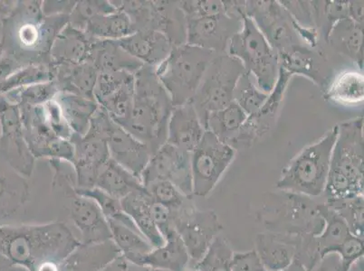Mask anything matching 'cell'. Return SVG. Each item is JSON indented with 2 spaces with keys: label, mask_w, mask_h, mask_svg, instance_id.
<instances>
[{
  "label": "cell",
  "mask_w": 364,
  "mask_h": 271,
  "mask_svg": "<svg viewBox=\"0 0 364 271\" xmlns=\"http://www.w3.org/2000/svg\"><path fill=\"white\" fill-rule=\"evenodd\" d=\"M42 3L18 1L14 11L3 21L2 55L23 66L50 65L53 44L69 16H45Z\"/></svg>",
  "instance_id": "6da1fadb"
},
{
  "label": "cell",
  "mask_w": 364,
  "mask_h": 271,
  "mask_svg": "<svg viewBox=\"0 0 364 271\" xmlns=\"http://www.w3.org/2000/svg\"><path fill=\"white\" fill-rule=\"evenodd\" d=\"M81 245L64 223L0 227V253L26 271L45 264L64 263Z\"/></svg>",
  "instance_id": "7a4b0ae2"
},
{
  "label": "cell",
  "mask_w": 364,
  "mask_h": 271,
  "mask_svg": "<svg viewBox=\"0 0 364 271\" xmlns=\"http://www.w3.org/2000/svg\"><path fill=\"white\" fill-rule=\"evenodd\" d=\"M135 76L134 104L121 127L146 145L154 155L166 143L168 118L174 106L155 68L144 65Z\"/></svg>",
  "instance_id": "3957f363"
},
{
  "label": "cell",
  "mask_w": 364,
  "mask_h": 271,
  "mask_svg": "<svg viewBox=\"0 0 364 271\" xmlns=\"http://www.w3.org/2000/svg\"><path fill=\"white\" fill-rule=\"evenodd\" d=\"M337 126L324 191L333 201L354 199L363 193V116Z\"/></svg>",
  "instance_id": "277c9868"
},
{
  "label": "cell",
  "mask_w": 364,
  "mask_h": 271,
  "mask_svg": "<svg viewBox=\"0 0 364 271\" xmlns=\"http://www.w3.org/2000/svg\"><path fill=\"white\" fill-rule=\"evenodd\" d=\"M337 133L336 125L318 140L304 148L284 168L277 187L304 196H320L326 190Z\"/></svg>",
  "instance_id": "5b68a950"
},
{
  "label": "cell",
  "mask_w": 364,
  "mask_h": 271,
  "mask_svg": "<svg viewBox=\"0 0 364 271\" xmlns=\"http://www.w3.org/2000/svg\"><path fill=\"white\" fill-rule=\"evenodd\" d=\"M217 55L188 44L173 46L168 57L155 68L174 107L193 100L208 65Z\"/></svg>",
  "instance_id": "8992f818"
},
{
  "label": "cell",
  "mask_w": 364,
  "mask_h": 271,
  "mask_svg": "<svg viewBox=\"0 0 364 271\" xmlns=\"http://www.w3.org/2000/svg\"><path fill=\"white\" fill-rule=\"evenodd\" d=\"M227 54L241 62L261 91L272 92L279 78V55L250 16L243 18L242 28L231 39Z\"/></svg>",
  "instance_id": "52a82bcc"
},
{
  "label": "cell",
  "mask_w": 364,
  "mask_h": 271,
  "mask_svg": "<svg viewBox=\"0 0 364 271\" xmlns=\"http://www.w3.org/2000/svg\"><path fill=\"white\" fill-rule=\"evenodd\" d=\"M50 167L54 171L53 187L58 188L68 198L69 216L80 231V243L91 244L111 240L110 227L101 208L91 198L76 193V177L72 165L55 161Z\"/></svg>",
  "instance_id": "ba28073f"
},
{
  "label": "cell",
  "mask_w": 364,
  "mask_h": 271,
  "mask_svg": "<svg viewBox=\"0 0 364 271\" xmlns=\"http://www.w3.org/2000/svg\"><path fill=\"white\" fill-rule=\"evenodd\" d=\"M245 72L240 60L227 52L218 54L208 65L193 102L205 128L208 114L223 110L234 101V92Z\"/></svg>",
  "instance_id": "9c48e42d"
},
{
  "label": "cell",
  "mask_w": 364,
  "mask_h": 271,
  "mask_svg": "<svg viewBox=\"0 0 364 271\" xmlns=\"http://www.w3.org/2000/svg\"><path fill=\"white\" fill-rule=\"evenodd\" d=\"M237 150L206 131L197 147L191 152L193 192L207 196L216 187L220 177L232 163Z\"/></svg>",
  "instance_id": "30bf717a"
},
{
  "label": "cell",
  "mask_w": 364,
  "mask_h": 271,
  "mask_svg": "<svg viewBox=\"0 0 364 271\" xmlns=\"http://www.w3.org/2000/svg\"><path fill=\"white\" fill-rule=\"evenodd\" d=\"M0 160L26 178L34 172L36 158L23 133L21 111L18 105L0 95Z\"/></svg>",
  "instance_id": "8fae6325"
},
{
  "label": "cell",
  "mask_w": 364,
  "mask_h": 271,
  "mask_svg": "<svg viewBox=\"0 0 364 271\" xmlns=\"http://www.w3.org/2000/svg\"><path fill=\"white\" fill-rule=\"evenodd\" d=\"M246 16L253 19L277 54L304 44L294 31L292 18L279 1H246Z\"/></svg>",
  "instance_id": "7c38bea8"
},
{
  "label": "cell",
  "mask_w": 364,
  "mask_h": 271,
  "mask_svg": "<svg viewBox=\"0 0 364 271\" xmlns=\"http://www.w3.org/2000/svg\"><path fill=\"white\" fill-rule=\"evenodd\" d=\"M191 156L190 152L181 150L166 142L152 155L142 172V184L145 187L154 181H168L185 196H190L193 194Z\"/></svg>",
  "instance_id": "4fadbf2b"
},
{
  "label": "cell",
  "mask_w": 364,
  "mask_h": 271,
  "mask_svg": "<svg viewBox=\"0 0 364 271\" xmlns=\"http://www.w3.org/2000/svg\"><path fill=\"white\" fill-rule=\"evenodd\" d=\"M134 86V74L129 72H107L98 74L94 91L95 100L118 125L124 123L131 114Z\"/></svg>",
  "instance_id": "5bb4252c"
},
{
  "label": "cell",
  "mask_w": 364,
  "mask_h": 271,
  "mask_svg": "<svg viewBox=\"0 0 364 271\" xmlns=\"http://www.w3.org/2000/svg\"><path fill=\"white\" fill-rule=\"evenodd\" d=\"M186 44L217 54L227 52L231 39L243 24V18L226 12L207 18L186 19Z\"/></svg>",
  "instance_id": "9a60e30c"
},
{
  "label": "cell",
  "mask_w": 364,
  "mask_h": 271,
  "mask_svg": "<svg viewBox=\"0 0 364 271\" xmlns=\"http://www.w3.org/2000/svg\"><path fill=\"white\" fill-rule=\"evenodd\" d=\"M293 75L279 68V78L272 92L260 110L256 114L247 116L246 121L231 140L230 146L237 150L250 148L257 140L262 138L273 127L282 104L284 94Z\"/></svg>",
  "instance_id": "2e32d148"
},
{
  "label": "cell",
  "mask_w": 364,
  "mask_h": 271,
  "mask_svg": "<svg viewBox=\"0 0 364 271\" xmlns=\"http://www.w3.org/2000/svg\"><path fill=\"white\" fill-rule=\"evenodd\" d=\"M70 141L75 148L72 165L75 172L76 187H95L102 167L110 158L107 141L88 134L84 137L74 134Z\"/></svg>",
  "instance_id": "e0dca14e"
},
{
  "label": "cell",
  "mask_w": 364,
  "mask_h": 271,
  "mask_svg": "<svg viewBox=\"0 0 364 271\" xmlns=\"http://www.w3.org/2000/svg\"><path fill=\"white\" fill-rule=\"evenodd\" d=\"M29 200L28 178L0 160V227L18 226Z\"/></svg>",
  "instance_id": "ac0fdd59"
},
{
  "label": "cell",
  "mask_w": 364,
  "mask_h": 271,
  "mask_svg": "<svg viewBox=\"0 0 364 271\" xmlns=\"http://www.w3.org/2000/svg\"><path fill=\"white\" fill-rule=\"evenodd\" d=\"M110 157L141 180L152 156L146 145L112 121L105 136Z\"/></svg>",
  "instance_id": "d6986e66"
},
{
  "label": "cell",
  "mask_w": 364,
  "mask_h": 271,
  "mask_svg": "<svg viewBox=\"0 0 364 271\" xmlns=\"http://www.w3.org/2000/svg\"><path fill=\"white\" fill-rule=\"evenodd\" d=\"M279 68L290 74H299L310 79L314 84L324 87L328 82L326 59L314 48L304 44L292 46L279 52Z\"/></svg>",
  "instance_id": "ffe728a7"
},
{
  "label": "cell",
  "mask_w": 364,
  "mask_h": 271,
  "mask_svg": "<svg viewBox=\"0 0 364 271\" xmlns=\"http://www.w3.org/2000/svg\"><path fill=\"white\" fill-rule=\"evenodd\" d=\"M193 102L174 107L168 118L167 143L181 150L193 151L205 133Z\"/></svg>",
  "instance_id": "44dd1931"
},
{
  "label": "cell",
  "mask_w": 364,
  "mask_h": 271,
  "mask_svg": "<svg viewBox=\"0 0 364 271\" xmlns=\"http://www.w3.org/2000/svg\"><path fill=\"white\" fill-rule=\"evenodd\" d=\"M117 42L132 57L152 68L158 67L173 48L166 35L155 31H136Z\"/></svg>",
  "instance_id": "7402d4cb"
},
{
  "label": "cell",
  "mask_w": 364,
  "mask_h": 271,
  "mask_svg": "<svg viewBox=\"0 0 364 271\" xmlns=\"http://www.w3.org/2000/svg\"><path fill=\"white\" fill-rule=\"evenodd\" d=\"M18 108L21 111L23 133L29 150L36 160H48L53 144L61 138H58L46 123L42 106H22Z\"/></svg>",
  "instance_id": "603a6c76"
},
{
  "label": "cell",
  "mask_w": 364,
  "mask_h": 271,
  "mask_svg": "<svg viewBox=\"0 0 364 271\" xmlns=\"http://www.w3.org/2000/svg\"><path fill=\"white\" fill-rule=\"evenodd\" d=\"M92 42L94 39L68 23L56 36L53 44L51 65H76L87 62Z\"/></svg>",
  "instance_id": "cb8c5ba5"
},
{
  "label": "cell",
  "mask_w": 364,
  "mask_h": 271,
  "mask_svg": "<svg viewBox=\"0 0 364 271\" xmlns=\"http://www.w3.org/2000/svg\"><path fill=\"white\" fill-rule=\"evenodd\" d=\"M54 68L56 86L59 92L94 98L99 72L90 62L76 65H52Z\"/></svg>",
  "instance_id": "d4e9b609"
},
{
  "label": "cell",
  "mask_w": 364,
  "mask_h": 271,
  "mask_svg": "<svg viewBox=\"0 0 364 271\" xmlns=\"http://www.w3.org/2000/svg\"><path fill=\"white\" fill-rule=\"evenodd\" d=\"M152 201L154 199L145 188L144 190L132 192L127 197L122 198L121 204L122 209L134 221L141 236L155 249V248L164 246L165 239L152 220L151 214Z\"/></svg>",
  "instance_id": "484cf974"
},
{
  "label": "cell",
  "mask_w": 364,
  "mask_h": 271,
  "mask_svg": "<svg viewBox=\"0 0 364 271\" xmlns=\"http://www.w3.org/2000/svg\"><path fill=\"white\" fill-rule=\"evenodd\" d=\"M88 62L97 68L99 74L125 71L136 74L144 66L122 49L117 41L95 40L92 42Z\"/></svg>",
  "instance_id": "4316f807"
},
{
  "label": "cell",
  "mask_w": 364,
  "mask_h": 271,
  "mask_svg": "<svg viewBox=\"0 0 364 271\" xmlns=\"http://www.w3.org/2000/svg\"><path fill=\"white\" fill-rule=\"evenodd\" d=\"M114 241L82 244L65 261V271H101L121 256Z\"/></svg>",
  "instance_id": "83f0119b"
},
{
  "label": "cell",
  "mask_w": 364,
  "mask_h": 271,
  "mask_svg": "<svg viewBox=\"0 0 364 271\" xmlns=\"http://www.w3.org/2000/svg\"><path fill=\"white\" fill-rule=\"evenodd\" d=\"M331 48L346 55L363 70V25L347 18L334 24L326 39Z\"/></svg>",
  "instance_id": "f1b7e54d"
},
{
  "label": "cell",
  "mask_w": 364,
  "mask_h": 271,
  "mask_svg": "<svg viewBox=\"0 0 364 271\" xmlns=\"http://www.w3.org/2000/svg\"><path fill=\"white\" fill-rule=\"evenodd\" d=\"M54 100L60 106L63 115L73 133L84 137L99 105L92 99L59 92Z\"/></svg>",
  "instance_id": "f546056e"
},
{
  "label": "cell",
  "mask_w": 364,
  "mask_h": 271,
  "mask_svg": "<svg viewBox=\"0 0 364 271\" xmlns=\"http://www.w3.org/2000/svg\"><path fill=\"white\" fill-rule=\"evenodd\" d=\"M95 187L118 200H122L132 192L145 189L138 177L111 157L102 167L95 181Z\"/></svg>",
  "instance_id": "4dcf8cb0"
},
{
  "label": "cell",
  "mask_w": 364,
  "mask_h": 271,
  "mask_svg": "<svg viewBox=\"0 0 364 271\" xmlns=\"http://www.w3.org/2000/svg\"><path fill=\"white\" fill-rule=\"evenodd\" d=\"M187 260L188 255L181 237L171 229L165 237L164 245L152 250L142 258L138 266L146 267L151 270L181 271Z\"/></svg>",
  "instance_id": "1f68e13d"
},
{
  "label": "cell",
  "mask_w": 364,
  "mask_h": 271,
  "mask_svg": "<svg viewBox=\"0 0 364 271\" xmlns=\"http://www.w3.org/2000/svg\"><path fill=\"white\" fill-rule=\"evenodd\" d=\"M155 31L167 36L172 45L186 44L187 21L178 1H154Z\"/></svg>",
  "instance_id": "d6a6232c"
},
{
  "label": "cell",
  "mask_w": 364,
  "mask_h": 271,
  "mask_svg": "<svg viewBox=\"0 0 364 271\" xmlns=\"http://www.w3.org/2000/svg\"><path fill=\"white\" fill-rule=\"evenodd\" d=\"M84 32L95 40L119 41L135 31L128 16L118 9L111 14L95 16L87 23Z\"/></svg>",
  "instance_id": "836d02e7"
},
{
  "label": "cell",
  "mask_w": 364,
  "mask_h": 271,
  "mask_svg": "<svg viewBox=\"0 0 364 271\" xmlns=\"http://www.w3.org/2000/svg\"><path fill=\"white\" fill-rule=\"evenodd\" d=\"M324 98L334 104L354 106L364 100V78L362 72L348 71L336 76L327 85Z\"/></svg>",
  "instance_id": "e575fe53"
},
{
  "label": "cell",
  "mask_w": 364,
  "mask_h": 271,
  "mask_svg": "<svg viewBox=\"0 0 364 271\" xmlns=\"http://www.w3.org/2000/svg\"><path fill=\"white\" fill-rule=\"evenodd\" d=\"M112 233V240L121 251L122 255L130 262L139 265L154 247L138 231L114 221H107Z\"/></svg>",
  "instance_id": "d590c367"
},
{
  "label": "cell",
  "mask_w": 364,
  "mask_h": 271,
  "mask_svg": "<svg viewBox=\"0 0 364 271\" xmlns=\"http://www.w3.org/2000/svg\"><path fill=\"white\" fill-rule=\"evenodd\" d=\"M247 118V115L242 109L233 101L223 110L208 114L205 130L210 131L218 140L230 145Z\"/></svg>",
  "instance_id": "8d00e7d4"
},
{
  "label": "cell",
  "mask_w": 364,
  "mask_h": 271,
  "mask_svg": "<svg viewBox=\"0 0 364 271\" xmlns=\"http://www.w3.org/2000/svg\"><path fill=\"white\" fill-rule=\"evenodd\" d=\"M54 79V68L51 65L23 66L0 84V95L8 94L16 89L26 87V86L52 82Z\"/></svg>",
  "instance_id": "74e56055"
},
{
  "label": "cell",
  "mask_w": 364,
  "mask_h": 271,
  "mask_svg": "<svg viewBox=\"0 0 364 271\" xmlns=\"http://www.w3.org/2000/svg\"><path fill=\"white\" fill-rule=\"evenodd\" d=\"M58 92V86L54 81H52L16 89L3 96L6 100L18 105V107L22 106L38 107L54 100Z\"/></svg>",
  "instance_id": "f35d334b"
},
{
  "label": "cell",
  "mask_w": 364,
  "mask_h": 271,
  "mask_svg": "<svg viewBox=\"0 0 364 271\" xmlns=\"http://www.w3.org/2000/svg\"><path fill=\"white\" fill-rule=\"evenodd\" d=\"M268 94L261 91L250 72L245 71L234 92V101L247 116L256 114L267 100Z\"/></svg>",
  "instance_id": "ab89813d"
},
{
  "label": "cell",
  "mask_w": 364,
  "mask_h": 271,
  "mask_svg": "<svg viewBox=\"0 0 364 271\" xmlns=\"http://www.w3.org/2000/svg\"><path fill=\"white\" fill-rule=\"evenodd\" d=\"M75 192L94 200L101 208L102 214L107 221H118V223L124 224V226L130 227L131 229L140 233L132 218L122 209L121 200L109 196L108 194L97 187L88 188V189L75 187Z\"/></svg>",
  "instance_id": "60d3db41"
},
{
  "label": "cell",
  "mask_w": 364,
  "mask_h": 271,
  "mask_svg": "<svg viewBox=\"0 0 364 271\" xmlns=\"http://www.w3.org/2000/svg\"><path fill=\"white\" fill-rule=\"evenodd\" d=\"M118 9L108 0H81L76 1L69 15V24L79 31H85L87 23L95 16L111 14Z\"/></svg>",
  "instance_id": "b9f144b4"
},
{
  "label": "cell",
  "mask_w": 364,
  "mask_h": 271,
  "mask_svg": "<svg viewBox=\"0 0 364 271\" xmlns=\"http://www.w3.org/2000/svg\"><path fill=\"white\" fill-rule=\"evenodd\" d=\"M145 188L155 201L166 206L168 209H178L183 204L185 194H182L171 182L154 181Z\"/></svg>",
  "instance_id": "7bdbcfd3"
},
{
  "label": "cell",
  "mask_w": 364,
  "mask_h": 271,
  "mask_svg": "<svg viewBox=\"0 0 364 271\" xmlns=\"http://www.w3.org/2000/svg\"><path fill=\"white\" fill-rule=\"evenodd\" d=\"M186 19H197L225 13L224 1L220 0H187L178 1Z\"/></svg>",
  "instance_id": "ee69618b"
},
{
  "label": "cell",
  "mask_w": 364,
  "mask_h": 271,
  "mask_svg": "<svg viewBox=\"0 0 364 271\" xmlns=\"http://www.w3.org/2000/svg\"><path fill=\"white\" fill-rule=\"evenodd\" d=\"M46 123L50 127L54 133L58 138L70 140L73 137V131L66 122L61 111L60 106L55 100L48 101L42 106Z\"/></svg>",
  "instance_id": "f6af8a7d"
},
{
  "label": "cell",
  "mask_w": 364,
  "mask_h": 271,
  "mask_svg": "<svg viewBox=\"0 0 364 271\" xmlns=\"http://www.w3.org/2000/svg\"><path fill=\"white\" fill-rule=\"evenodd\" d=\"M76 1L66 0V1H58V0H45L42 3V11L45 16H58L71 14Z\"/></svg>",
  "instance_id": "bcb514c9"
},
{
  "label": "cell",
  "mask_w": 364,
  "mask_h": 271,
  "mask_svg": "<svg viewBox=\"0 0 364 271\" xmlns=\"http://www.w3.org/2000/svg\"><path fill=\"white\" fill-rule=\"evenodd\" d=\"M137 267V265L130 262V261L125 259L124 256L121 255L112 260L110 264H108V265L101 271H135ZM150 270L151 269H149V267H142L140 271Z\"/></svg>",
  "instance_id": "7dc6e473"
},
{
  "label": "cell",
  "mask_w": 364,
  "mask_h": 271,
  "mask_svg": "<svg viewBox=\"0 0 364 271\" xmlns=\"http://www.w3.org/2000/svg\"><path fill=\"white\" fill-rule=\"evenodd\" d=\"M363 1H349L348 3V16L353 21L363 25Z\"/></svg>",
  "instance_id": "c3c4849f"
},
{
  "label": "cell",
  "mask_w": 364,
  "mask_h": 271,
  "mask_svg": "<svg viewBox=\"0 0 364 271\" xmlns=\"http://www.w3.org/2000/svg\"><path fill=\"white\" fill-rule=\"evenodd\" d=\"M22 267L15 265L4 254L0 253V271H19Z\"/></svg>",
  "instance_id": "681fc988"
},
{
  "label": "cell",
  "mask_w": 364,
  "mask_h": 271,
  "mask_svg": "<svg viewBox=\"0 0 364 271\" xmlns=\"http://www.w3.org/2000/svg\"><path fill=\"white\" fill-rule=\"evenodd\" d=\"M2 55V45H1V41H0V57H1Z\"/></svg>",
  "instance_id": "f907efd6"
},
{
  "label": "cell",
  "mask_w": 364,
  "mask_h": 271,
  "mask_svg": "<svg viewBox=\"0 0 364 271\" xmlns=\"http://www.w3.org/2000/svg\"><path fill=\"white\" fill-rule=\"evenodd\" d=\"M0 134H1V126H0Z\"/></svg>",
  "instance_id": "816d5d0a"
}]
</instances>
